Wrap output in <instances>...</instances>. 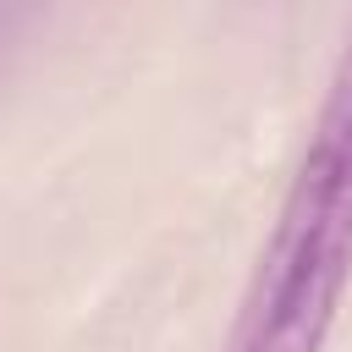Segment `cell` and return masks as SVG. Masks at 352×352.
Here are the masks:
<instances>
[{"mask_svg":"<svg viewBox=\"0 0 352 352\" xmlns=\"http://www.w3.org/2000/svg\"><path fill=\"white\" fill-rule=\"evenodd\" d=\"M352 280V33L226 352H324Z\"/></svg>","mask_w":352,"mask_h":352,"instance_id":"1","label":"cell"}]
</instances>
